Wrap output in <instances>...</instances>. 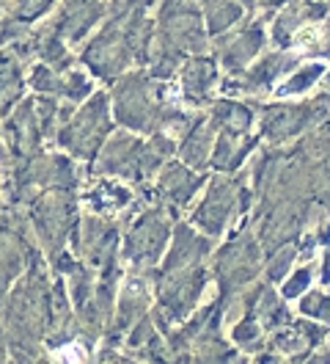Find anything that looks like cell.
<instances>
[{
	"label": "cell",
	"mask_w": 330,
	"mask_h": 364,
	"mask_svg": "<svg viewBox=\"0 0 330 364\" xmlns=\"http://www.w3.org/2000/svg\"><path fill=\"white\" fill-rule=\"evenodd\" d=\"M108 133V108H105V97H94L80 116L66 127L64 144L69 149H75L77 155H94L99 141Z\"/></svg>",
	"instance_id": "1"
},
{
	"label": "cell",
	"mask_w": 330,
	"mask_h": 364,
	"mask_svg": "<svg viewBox=\"0 0 330 364\" xmlns=\"http://www.w3.org/2000/svg\"><path fill=\"white\" fill-rule=\"evenodd\" d=\"M116 114L130 127H146L154 114V102L149 97L146 77H130L116 91Z\"/></svg>",
	"instance_id": "2"
},
{
	"label": "cell",
	"mask_w": 330,
	"mask_h": 364,
	"mask_svg": "<svg viewBox=\"0 0 330 364\" xmlns=\"http://www.w3.org/2000/svg\"><path fill=\"white\" fill-rule=\"evenodd\" d=\"M160 215H146L138 227L132 229L130 235V257H157V251L163 249V240H165V224L157 221Z\"/></svg>",
	"instance_id": "3"
},
{
	"label": "cell",
	"mask_w": 330,
	"mask_h": 364,
	"mask_svg": "<svg viewBox=\"0 0 330 364\" xmlns=\"http://www.w3.org/2000/svg\"><path fill=\"white\" fill-rule=\"evenodd\" d=\"M25 262V246L11 229L0 227V296L9 290L11 279L22 271Z\"/></svg>",
	"instance_id": "4"
},
{
	"label": "cell",
	"mask_w": 330,
	"mask_h": 364,
	"mask_svg": "<svg viewBox=\"0 0 330 364\" xmlns=\"http://www.w3.org/2000/svg\"><path fill=\"white\" fill-rule=\"evenodd\" d=\"M187 171L185 168H168V174H165V180H163V185H165V191L174 196L176 202H185L187 196H190V191H193V185H196V180H190V177H185Z\"/></svg>",
	"instance_id": "5"
},
{
	"label": "cell",
	"mask_w": 330,
	"mask_h": 364,
	"mask_svg": "<svg viewBox=\"0 0 330 364\" xmlns=\"http://www.w3.org/2000/svg\"><path fill=\"white\" fill-rule=\"evenodd\" d=\"M50 6H53V0H17V6H14V20H20V23H33L36 17H42Z\"/></svg>",
	"instance_id": "6"
},
{
	"label": "cell",
	"mask_w": 330,
	"mask_h": 364,
	"mask_svg": "<svg viewBox=\"0 0 330 364\" xmlns=\"http://www.w3.org/2000/svg\"><path fill=\"white\" fill-rule=\"evenodd\" d=\"M20 83V69L14 64L11 55H0V97L9 86H17Z\"/></svg>",
	"instance_id": "7"
},
{
	"label": "cell",
	"mask_w": 330,
	"mask_h": 364,
	"mask_svg": "<svg viewBox=\"0 0 330 364\" xmlns=\"http://www.w3.org/2000/svg\"><path fill=\"white\" fill-rule=\"evenodd\" d=\"M0 3H3V0H0Z\"/></svg>",
	"instance_id": "8"
}]
</instances>
